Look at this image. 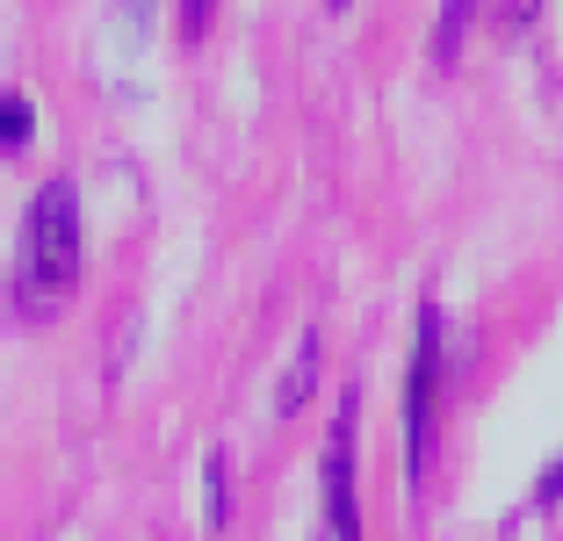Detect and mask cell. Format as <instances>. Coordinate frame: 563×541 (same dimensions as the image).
I'll use <instances>...</instances> for the list:
<instances>
[{
    "instance_id": "cell-2",
    "label": "cell",
    "mask_w": 563,
    "mask_h": 541,
    "mask_svg": "<svg viewBox=\"0 0 563 541\" xmlns=\"http://www.w3.org/2000/svg\"><path fill=\"white\" fill-rule=\"evenodd\" d=\"M433 383H441V311H419V340H412V376H405V470L412 484L427 476L433 455Z\"/></svg>"
},
{
    "instance_id": "cell-3",
    "label": "cell",
    "mask_w": 563,
    "mask_h": 541,
    "mask_svg": "<svg viewBox=\"0 0 563 541\" xmlns=\"http://www.w3.org/2000/svg\"><path fill=\"white\" fill-rule=\"evenodd\" d=\"M354 419H362V397L340 390V411H332V441H325V534L318 541H362V512H354Z\"/></svg>"
},
{
    "instance_id": "cell-4",
    "label": "cell",
    "mask_w": 563,
    "mask_h": 541,
    "mask_svg": "<svg viewBox=\"0 0 563 541\" xmlns=\"http://www.w3.org/2000/svg\"><path fill=\"white\" fill-rule=\"evenodd\" d=\"M311 383H318V332H303V340H297V361H289V376H282V390H275V411H282V419L311 397Z\"/></svg>"
},
{
    "instance_id": "cell-1",
    "label": "cell",
    "mask_w": 563,
    "mask_h": 541,
    "mask_svg": "<svg viewBox=\"0 0 563 541\" xmlns=\"http://www.w3.org/2000/svg\"><path fill=\"white\" fill-rule=\"evenodd\" d=\"M80 281V188L44 180L15 239V303L22 318H51Z\"/></svg>"
},
{
    "instance_id": "cell-7",
    "label": "cell",
    "mask_w": 563,
    "mask_h": 541,
    "mask_svg": "<svg viewBox=\"0 0 563 541\" xmlns=\"http://www.w3.org/2000/svg\"><path fill=\"white\" fill-rule=\"evenodd\" d=\"M556 498H563V455H549L542 484H534V506H556Z\"/></svg>"
},
{
    "instance_id": "cell-5",
    "label": "cell",
    "mask_w": 563,
    "mask_h": 541,
    "mask_svg": "<svg viewBox=\"0 0 563 541\" xmlns=\"http://www.w3.org/2000/svg\"><path fill=\"white\" fill-rule=\"evenodd\" d=\"M30 123H36L30 95H0V152H22V145H30Z\"/></svg>"
},
{
    "instance_id": "cell-6",
    "label": "cell",
    "mask_w": 563,
    "mask_h": 541,
    "mask_svg": "<svg viewBox=\"0 0 563 541\" xmlns=\"http://www.w3.org/2000/svg\"><path fill=\"white\" fill-rule=\"evenodd\" d=\"M202 506H210V534L224 527V448H210V462H202Z\"/></svg>"
},
{
    "instance_id": "cell-8",
    "label": "cell",
    "mask_w": 563,
    "mask_h": 541,
    "mask_svg": "<svg viewBox=\"0 0 563 541\" xmlns=\"http://www.w3.org/2000/svg\"><path fill=\"white\" fill-rule=\"evenodd\" d=\"M441 58H455V36H463V22H470V8H441Z\"/></svg>"
}]
</instances>
